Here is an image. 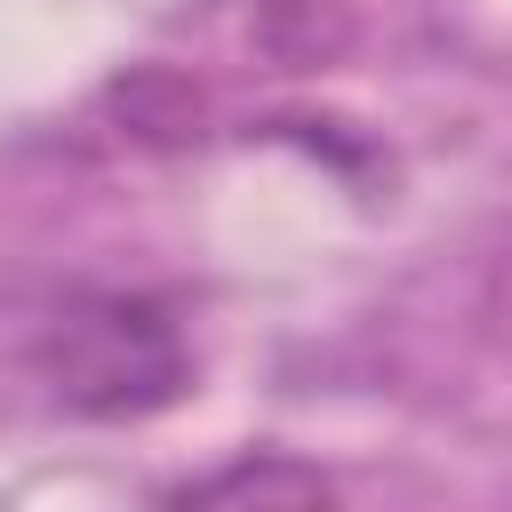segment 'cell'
I'll use <instances>...</instances> for the list:
<instances>
[{"label": "cell", "mask_w": 512, "mask_h": 512, "mask_svg": "<svg viewBox=\"0 0 512 512\" xmlns=\"http://www.w3.org/2000/svg\"><path fill=\"white\" fill-rule=\"evenodd\" d=\"M32 368L72 416H152L192 384V352L152 296H88L48 320Z\"/></svg>", "instance_id": "1"}, {"label": "cell", "mask_w": 512, "mask_h": 512, "mask_svg": "<svg viewBox=\"0 0 512 512\" xmlns=\"http://www.w3.org/2000/svg\"><path fill=\"white\" fill-rule=\"evenodd\" d=\"M224 496H328V480L304 472V464H264V472L256 464H232V472L184 488V504H224Z\"/></svg>", "instance_id": "2"}]
</instances>
